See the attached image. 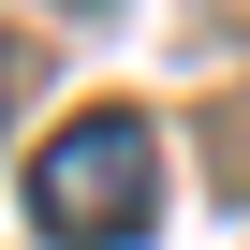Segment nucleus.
<instances>
[{
    "label": "nucleus",
    "mask_w": 250,
    "mask_h": 250,
    "mask_svg": "<svg viewBox=\"0 0 250 250\" xmlns=\"http://www.w3.org/2000/svg\"><path fill=\"white\" fill-rule=\"evenodd\" d=\"M30 88H44V44H30V30H0V133H15V103H30Z\"/></svg>",
    "instance_id": "f03ea898"
},
{
    "label": "nucleus",
    "mask_w": 250,
    "mask_h": 250,
    "mask_svg": "<svg viewBox=\"0 0 250 250\" xmlns=\"http://www.w3.org/2000/svg\"><path fill=\"white\" fill-rule=\"evenodd\" d=\"M147 221H162V133H147L133 103L59 118L44 162H30V235L44 250H133Z\"/></svg>",
    "instance_id": "f257e3e1"
}]
</instances>
